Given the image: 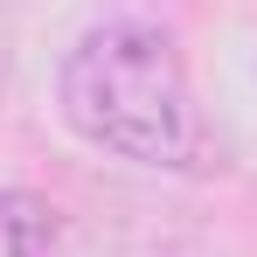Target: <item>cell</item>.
<instances>
[{
	"mask_svg": "<svg viewBox=\"0 0 257 257\" xmlns=\"http://www.w3.org/2000/svg\"><path fill=\"white\" fill-rule=\"evenodd\" d=\"M63 118L90 146L125 153L139 167H195L202 160V118L188 63L160 28L111 21L90 28L63 63Z\"/></svg>",
	"mask_w": 257,
	"mask_h": 257,
	"instance_id": "1",
	"label": "cell"
},
{
	"mask_svg": "<svg viewBox=\"0 0 257 257\" xmlns=\"http://www.w3.org/2000/svg\"><path fill=\"white\" fill-rule=\"evenodd\" d=\"M0 257H63V215L28 188H0Z\"/></svg>",
	"mask_w": 257,
	"mask_h": 257,
	"instance_id": "2",
	"label": "cell"
},
{
	"mask_svg": "<svg viewBox=\"0 0 257 257\" xmlns=\"http://www.w3.org/2000/svg\"><path fill=\"white\" fill-rule=\"evenodd\" d=\"M0 70H7V49H0Z\"/></svg>",
	"mask_w": 257,
	"mask_h": 257,
	"instance_id": "3",
	"label": "cell"
}]
</instances>
